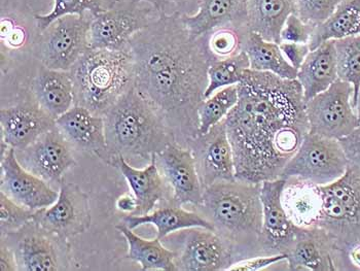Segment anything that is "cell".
<instances>
[{
    "mask_svg": "<svg viewBox=\"0 0 360 271\" xmlns=\"http://www.w3.org/2000/svg\"><path fill=\"white\" fill-rule=\"evenodd\" d=\"M237 86L239 100L224 119L236 179L255 184L279 179L309 132L301 84L250 68Z\"/></svg>",
    "mask_w": 360,
    "mask_h": 271,
    "instance_id": "obj_1",
    "label": "cell"
},
{
    "mask_svg": "<svg viewBox=\"0 0 360 271\" xmlns=\"http://www.w3.org/2000/svg\"><path fill=\"white\" fill-rule=\"evenodd\" d=\"M134 86L164 115L180 146L199 135L212 58L205 37H194L182 15H161L130 42Z\"/></svg>",
    "mask_w": 360,
    "mask_h": 271,
    "instance_id": "obj_2",
    "label": "cell"
},
{
    "mask_svg": "<svg viewBox=\"0 0 360 271\" xmlns=\"http://www.w3.org/2000/svg\"><path fill=\"white\" fill-rule=\"evenodd\" d=\"M262 184L222 181L204 189L203 202L195 208L232 248L235 264L263 256Z\"/></svg>",
    "mask_w": 360,
    "mask_h": 271,
    "instance_id": "obj_3",
    "label": "cell"
},
{
    "mask_svg": "<svg viewBox=\"0 0 360 271\" xmlns=\"http://www.w3.org/2000/svg\"><path fill=\"white\" fill-rule=\"evenodd\" d=\"M103 118L112 165L119 157L150 161L153 155L176 143L166 118L134 84Z\"/></svg>",
    "mask_w": 360,
    "mask_h": 271,
    "instance_id": "obj_4",
    "label": "cell"
},
{
    "mask_svg": "<svg viewBox=\"0 0 360 271\" xmlns=\"http://www.w3.org/2000/svg\"><path fill=\"white\" fill-rule=\"evenodd\" d=\"M75 106L104 117L134 84L131 51L89 49L70 70Z\"/></svg>",
    "mask_w": 360,
    "mask_h": 271,
    "instance_id": "obj_5",
    "label": "cell"
},
{
    "mask_svg": "<svg viewBox=\"0 0 360 271\" xmlns=\"http://www.w3.org/2000/svg\"><path fill=\"white\" fill-rule=\"evenodd\" d=\"M319 188L322 206L315 226L330 237L335 246V268L342 271L344 254L360 243V168L350 164L343 177Z\"/></svg>",
    "mask_w": 360,
    "mask_h": 271,
    "instance_id": "obj_6",
    "label": "cell"
},
{
    "mask_svg": "<svg viewBox=\"0 0 360 271\" xmlns=\"http://www.w3.org/2000/svg\"><path fill=\"white\" fill-rule=\"evenodd\" d=\"M95 15H66L39 31L33 53L41 65L50 70L70 72L91 48V24Z\"/></svg>",
    "mask_w": 360,
    "mask_h": 271,
    "instance_id": "obj_7",
    "label": "cell"
},
{
    "mask_svg": "<svg viewBox=\"0 0 360 271\" xmlns=\"http://www.w3.org/2000/svg\"><path fill=\"white\" fill-rule=\"evenodd\" d=\"M349 166L340 141L308 132L280 177H293L322 187L343 177Z\"/></svg>",
    "mask_w": 360,
    "mask_h": 271,
    "instance_id": "obj_8",
    "label": "cell"
},
{
    "mask_svg": "<svg viewBox=\"0 0 360 271\" xmlns=\"http://www.w3.org/2000/svg\"><path fill=\"white\" fill-rule=\"evenodd\" d=\"M162 241L175 253L177 270H229L235 264L231 246L211 229H182L167 235Z\"/></svg>",
    "mask_w": 360,
    "mask_h": 271,
    "instance_id": "obj_9",
    "label": "cell"
},
{
    "mask_svg": "<svg viewBox=\"0 0 360 271\" xmlns=\"http://www.w3.org/2000/svg\"><path fill=\"white\" fill-rule=\"evenodd\" d=\"M306 115L309 132L337 141L360 125L353 106V87L339 79L328 90L306 101Z\"/></svg>",
    "mask_w": 360,
    "mask_h": 271,
    "instance_id": "obj_10",
    "label": "cell"
},
{
    "mask_svg": "<svg viewBox=\"0 0 360 271\" xmlns=\"http://www.w3.org/2000/svg\"><path fill=\"white\" fill-rule=\"evenodd\" d=\"M148 4L127 2L95 15L91 24L90 46L112 51L130 50V42L160 17Z\"/></svg>",
    "mask_w": 360,
    "mask_h": 271,
    "instance_id": "obj_11",
    "label": "cell"
},
{
    "mask_svg": "<svg viewBox=\"0 0 360 271\" xmlns=\"http://www.w3.org/2000/svg\"><path fill=\"white\" fill-rule=\"evenodd\" d=\"M33 221L64 241L83 234L92 222L89 196L77 184L62 182L57 201L37 210Z\"/></svg>",
    "mask_w": 360,
    "mask_h": 271,
    "instance_id": "obj_12",
    "label": "cell"
},
{
    "mask_svg": "<svg viewBox=\"0 0 360 271\" xmlns=\"http://www.w3.org/2000/svg\"><path fill=\"white\" fill-rule=\"evenodd\" d=\"M72 149L56 126L27 148L15 151V155L29 172L41 177L49 185L60 187L65 172L75 165Z\"/></svg>",
    "mask_w": 360,
    "mask_h": 271,
    "instance_id": "obj_13",
    "label": "cell"
},
{
    "mask_svg": "<svg viewBox=\"0 0 360 271\" xmlns=\"http://www.w3.org/2000/svg\"><path fill=\"white\" fill-rule=\"evenodd\" d=\"M160 172L170 188L172 197L169 203L174 206H201L203 187L198 175L192 151L177 143L168 144L155 154Z\"/></svg>",
    "mask_w": 360,
    "mask_h": 271,
    "instance_id": "obj_14",
    "label": "cell"
},
{
    "mask_svg": "<svg viewBox=\"0 0 360 271\" xmlns=\"http://www.w3.org/2000/svg\"><path fill=\"white\" fill-rule=\"evenodd\" d=\"M188 149L194 155L203 189L217 182L237 179L234 155L224 120L206 134L198 135Z\"/></svg>",
    "mask_w": 360,
    "mask_h": 271,
    "instance_id": "obj_15",
    "label": "cell"
},
{
    "mask_svg": "<svg viewBox=\"0 0 360 271\" xmlns=\"http://www.w3.org/2000/svg\"><path fill=\"white\" fill-rule=\"evenodd\" d=\"M0 190L20 206L33 210L50 208L57 201L59 191L29 172L20 163L15 149L1 153Z\"/></svg>",
    "mask_w": 360,
    "mask_h": 271,
    "instance_id": "obj_16",
    "label": "cell"
},
{
    "mask_svg": "<svg viewBox=\"0 0 360 271\" xmlns=\"http://www.w3.org/2000/svg\"><path fill=\"white\" fill-rule=\"evenodd\" d=\"M284 184L282 177L262 183L263 256L286 254L299 233L300 227L292 223L282 204Z\"/></svg>",
    "mask_w": 360,
    "mask_h": 271,
    "instance_id": "obj_17",
    "label": "cell"
},
{
    "mask_svg": "<svg viewBox=\"0 0 360 271\" xmlns=\"http://www.w3.org/2000/svg\"><path fill=\"white\" fill-rule=\"evenodd\" d=\"M15 241L14 250L19 271L64 270L60 256L59 239L32 221L14 233L4 235Z\"/></svg>",
    "mask_w": 360,
    "mask_h": 271,
    "instance_id": "obj_18",
    "label": "cell"
},
{
    "mask_svg": "<svg viewBox=\"0 0 360 271\" xmlns=\"http://www.w3.org/2000/svg\"><path fill=\"white\" fill-rule=\"evenodd\" d=\"M56 126L73 149L92 153L106 163L112 164L106 141L103 117L93 114L84 106H73L56 120Z\"/></svg>",
    "mask_w": 360,
    "mask_h": 271,
    "instance_id": "obj_19",
    "label": "cell"
},
{
    "mask_svg": "<svg viewBox=\"0 0 360 271\" xmlns=\"http://www.w3.org/2000/svg\"><path fill=\"white\" fill-rule=\"evenodd\" d=\"M1 141L15 151L27 148L44 133L56 127V120L46 114L39 103H23L1 108Z\"/></svg>",
    "mask_w": 360,
    "mask_h": 271,
    "instance_id": "obj_20",
    "label": "cell"
},
{
    "mask_svg": "<svg viewBox=\"0 0 360 271\" xmlns=\"http://www.w3.org/2000/svg\"><path fill=\"white\" fill-rule=\"evenodd\" d=\"M285 255L288 270L337 271L335 246L317 226L300 228Z\"/></svg>",
    "mask_w": 360,
    "mask_h": 271,
    "instance_id": "obj_21",
    "label": "cell"
},
{
    "mask_svg": "<svg viewBox=\"0 0 360 271\" xmlns=\"http://www.w3.org/2000/svg\"><path fill=\"white\" fill-rule=\"evenodd\" d=\"M113 165L120 168L139 201V208L133 215L150 214L160 202H170L172 193L160 172L155 154L153 155L150 164L143 170L133 168L123 157L117 158Z\"/></svg>",
    "mask_w": 360,
    "mask_h": 271,
    "instance_id": "obj_22",
    "label": "cell"
},
{
    "mask_svg": "<svg viewBox=\"0 0 360 271\" xmlns=\"http://www.w3.org/2000/svg\"><path fill=\"white\" fill-rule=\"evenodd\" d=\"M194 37H201L224 26L248 29V0H201L193 15H182Z\"/></svg>",
    "mask_w": 360,
    "mask_h": 271,
    "instance_id": "obj_23",
    "label": "cell"
},
{
    "mask_svg": "<svg viewBox=\"0 0 360 271\" xmlns=\"http://www.w3.org/2000/svg\"><path fill=\"white\" fill-rule=\"evenodd\" d=\"M32 89L39 106L54 120L75 106V89L70 72L41 66L33 81Z\"/></svg>",
    "mask_w": 360,
    "mask_h": 271,
    "instance_id": "obj_24",
    "label": "cell"
},
{
    "mask_svg": "<svg viewBox=\"0 0 360 271\" xmlns=\"http://www.w3.org/2000/svg\"><path fill=\"white\" fill-rule=\"evenodd\" d=\"M297 80L303 89L306 101L328 90L337 81L335 41L326 42L310 51L297 70Z\"/></svg>",
    "mask_w": 360,
    "mask_h": 271,
    "instance_id": "obj_25",
    "label": "cell"
},
{
    "mask_svg": "<svg viewBox=\"0 0 360 271\" xmlns=\"http://www.w3.org/2000/svg\"><path fill=\"white\" fill-rule=\"evenodd\" d=\"M122 223L132 230L146 224H152L157 227V237L161 241L167 235L182 229L204 227L213 230L212 225L197 210H186L184 206L171 203H165L148 215H125Z\"/></svg>",
    "mask_w": 360,
    "mask_h": 271,
    "instance_id": "obj_26",
    "label": "cell"
},
{
    "mask_svg": "<svg viewBox=\"0 0 360 271\" xmlns=\"http://www.w3.org/2000/svg\"><path fill=\"white\" fill-rule=\"evenodd\" d=\"M281 199L286 214L297 227L316 225L322 206L319 186L293 177L286 179Z\"/></svg>",
    "mask_w": 360,
    "mask_h": 271,
    "instance_id": "obj_27",
    "label": "cell"
},
{
    "mask_svg": "<svg viewBox=\"0 0 360 271\" xmlns=\"http://www.w3.org/2000/svg\"><path fill=\"white\" fill-rule=\"evenodd\" d=\"M292 14H297L295 0H248V29L280 44L282 28Z\"/></svg>",
    "mask_w": 360,
    "mask_h": 271,
    "instance_id": "obj_28",
    "label": "cell"
},
{
    "mask_svg": "<svg viewBox=\"0 0 360 271\" xmlns=\"http://www.w3.org/2000/svg\"><path fill=\"white\" fill-rule=\"evenodd\" d=\"M117 229L128 243L127 258L139 263L142 270L177 271L175 253L167 248L161 239H142L123 223Z\"/></svg>",
    "mask_w": 360,
    "mask_h": 271,
    "instance_id": "obj_29",
    "label": "cell"
},
{
    "mask_svg": "<svg viewBox=\"0 0 360 271\" xmlns=\"http://www.w3.org/2000/svg\"><path fill=\"white\" fill-rule=\"evenodd\" d=\"M360 34V0H345L326 21L315 26L309 46L314 50L330 41Z\"/></svg>",
    "mask_w": 360,
    "mask_h": 271,
    "instance_id": "obj_30",
    "label": "cell"
},
{
    "mask_svg": "<svg viewBox=\"0 0 360 271\" xmlns=\"http://www.w3.org/2000/svg\"><path fill=\"white\" fill-rule=\"evenodd\" d=\"M250 59V70L274 73L282 79L297 80V70L288 63L279 44L266 41L255 32H248L243 49Z\"/></svg>",
    "mask_w": 360,
    "mask_h": 271,
    "instance_id": "obj_31",
    "label": "cell"
},
{
    "mask_svg": "<svg viewBox=\"0 0 360 271\" xmlns=\"http://www.w3.org/2000/svg\"><path fill=\"white\" fill-rule=\"evenodd\" d=\"M250 68V59L244 51L235 56L211 62L208 68V86L205 91V99L219 89L238 85L245 70Z\"/></svg>",
    "mask_w": 360,
    "mask_h": 271,
    "instance_id": "obj_32",
    "label": "cell"
},
{
    "mask_svg": "<svg viewBox=\"0 0 360 271\" xmlns=\"http://www.w3.org/2000/svg\"><path fill=\"white\" fill-rule=\"evenodd\" d=\"M239 100L238 86L224 87L204 99L198 111L199 135L206 134L213 126L221 123Z\"/></svg>",
    "mask_w": 360,
    "mask_h": 271,
    "instance_id": "obj_33",
    "label": "cell"
},
{
    "mask_svg": "<svg viewBox=\"0 0 360 271\" xmlns=\"http://www.w3.org/2000/svg\"><path fill=\"white\" fill-rule=\"evenodd\" d=\"M338 79L353 87L355 108L360 88V34L335 41Z\"/></svg>",
    "mask_w": 360,
    "mask_h": 271,
    "instance_id": "obj_34",
    "label": "cell"
},
{
    "mask_svg": "<svg viewBox=\"0 0 360 271\" xmlns=\"http://www.w3.org/2000/svg\"><path fill=\"white\" fill-rule=\"evenodd\" d=\"M248 32L250 30L246 29L224 26L204 35L209 55L213 61L235 56L242 52Z\"/></svg>",
    "mask_w": 360,
    "mask_h": 271,
    "instance_id": "obj_35",
    "label": "cell"
},
{
    "mask_svg": "<svg viewBox=\"0 0 360 271\" xmlns=\"http://www.w3.org/2000/svg\"><path fill=\"white\" fill-rule=\"evenodd\" d=\"M53 11L46 15H35L37 31L48 28L53 22L66 15H84L91 13L97 15L106 11L103 0H54Z\"/></svg>",
    "mask_w": 360,
    "mask_h": 271,
    "instance_id": "obj_36",
    "label": "cell"
},
{
    "mask_svg": "<svg viewBox=\"0 0 360 271\" xmlns=\"http://www.w3.org/2000/svg\"><path fill=\"white\" fill-rule=\"evenodd\" d=\"M37 210L20 206L0 191V231L1 237L14 233L34 220Z\"/></svg>",
    "mask_w": 360,
    "mask_h": 271,
    "instance_id": "obj_37",
    "label": "cell"
},
{
    "mask_svg": "<svg viewBox=\"0 0 360 271\" xmlns=\"http://www.w3.org/2000/svg\"><path fill=\"white\" fill-rule=\"evenodd\" d=\"M345 0H295L297 14L307 24L319 25Z\"/></svg>",
    "mask_w": 360,
    "mask_h": 271,
    "instance_id": "obj_38",
    "label": "cell"
},
{
    "mask_svg": "<svg viewBox=\"0 0 360 271\" xmlns=\"http://www.w3.org/2000/svg\"><path fill=\"white\" fill-rule=\"evenodd\" d=\"M134 4H148L160 15H193L199 10L201 0H131Z\"/></svg>",
    "mask_w": 360,
    "mask_h": 271,
    "instance_id": "obj_39",
    "label": "cell"
},
{
    "mask_svg": "<svg viewBox=\"0 0 360 271\" xmlns=\"http://www.w3.org/2000/svg\"><path fill=\"white\" fill-rule=\"evenodd\" d=\"M314 26L307 24L297 14L290 15L280 34L281 43L308 44Z\"/></svg>",
    "mask_w": 360,
    "mask_h": 271,
    "instance_id": "obj_40",
    "label": "cell"
},
{
    "mask_svg": "<svg viewBox=\"0 0 360 271\" xmlns=\"http://www.w3.org/2000/svg\"><path fill=\"white\" fill-rule=\"evenodd\" d=\"M285 254L270 255V256H259L250 258V259L243 260L238 262L234 265L231 266L232 271H259L266 270L272 266L278 265L285 261Z\"/></svg>",
    "mask_w": 360,
    "mask_h": 271,
    "instance_id": "obj_41",
    "label": "cell"
},
{
    "mask_svg": "<svg viewBox=\"0 0 360 271\" xmlns=\"http://www.w3.org/2000/svg\"><path fill=\"white\" fill-rule=\"evenodd\" d=\"M279 46L288 63L297 70L303 65L311 51L308 44L280 43Z\"/></svg>",
    "mask_w": 360,
    "mask_h": 271,
    "instance_id": "obj_42",
    "label": "cell"
},
{
    "mask_svg": "<svg viewBox=\"0 0 360 271\" xmlns=\"http://www.w3.org/2000/svg\"><path fill=\"white\" fill-rule=\"evenodd\" d=\"M349 163L360 168V125L354 131L340 139Z\"/></svg>",
    "mask_w": 360,
    "mask_h": 271,
    "instance_id": "obj_43",
    "label": "cell"
},
{
    "mask_svg": "<svg viewBox=\"0 0 360 271\" xmlns=\"http://www.w3.org/2000/svg\"><path fill=\"white\" fill-rule=\"evenodd\" d=\"M0 267L1 271L19 270L14 250L4 239L0 244Z\"/></svg>",
    "mask_w": 360,
    "mask_h": 271,
    "instance_id": "obj_44",
    "label": "cell"
},
{
    "mask_svg": "<svg viewBox=\"0 0 360 271\" xmlns=\"http://www.w3.org/2000/svg\"><path fill=\"white\" fill-rule=\"evenodd\" d=\"M117 208L125 215H134L139 208V201L133 193H126L117 200Z\"/></svg>",
    "mask_w": 360,
    "mask_h": 271,
    "instance_id": "obj_45",
    "label": "cell"
},
{
    "mask_svg": "<svg viewBox=\"0 0 360 271\" xmlns=\"http://www.w3.org/2000/svg\"><path fill=\"white\" fill-rule=\"evenodd\" d=\"M355 110H356L357 115L360 120V88L359 91V95H357L356 103H355Z\"/></svg>",
    "mask_w": 360,
    "mask_h": 271,
    "instance_id": "obj_46",
    "label": "cell"
}]
</instances>
